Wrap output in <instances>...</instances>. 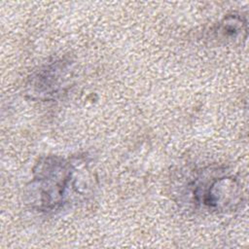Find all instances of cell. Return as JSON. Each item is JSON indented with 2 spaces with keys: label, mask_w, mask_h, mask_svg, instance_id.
Here are the masks:
<instances>
[{
  "label": "cell",
  "mask_w": 249,
  "mask_h": 249,
  "mask_svg": "<svg viewBox=\"0 0 249 249\" xmlns=\"http://www.w3.org/2000/svg\"><path fill=\"white\" fill-rule=\"evenodd\" d=\"M75 171L74 165L62 158L48 156L40 159L26 188L31 207L47 213L61 209L76 187Z\"/></svg>",
  "instance_id": "1"
},
{
  "label": "cell",
  "mask_w": 249,
  "mask_h": 249,
  "mask_svg": "<svg viewBox=\"0 0 249 249\" xmlns=\"http://www.w3.org/2000/svg\"><path fill=\"white\" fill-rule=\"evenodd\" d=\"M63 69L64 66L60 61H55L41 69L31 80L33 91L40 95H51L57 92Z\"/></svg>",
  "instance_id": "3"
},
{
  "label": "cell",
  "mask_w": 249,
  "mask_h": 249,
  "mask_svg": "<svg viewBox=\"0 0 249 249\" xmlns=\"http://www.w3.org/2000/svg\"><path fill=\"white\" fill-rule=\"evenodd\" d=\"M240 183L231 175L203 171L192 184V196L196 204L213 211L231 210L241 200Z\"/></svg>",
  "instance_id": "2"
},
{
  "label": "cell",
  "mask_w": 249,
  "mask_h": 249,
  "mask_svg": "<svg viewBox=\"0 0 249 249\" xmlns=\"http://www.w3.org/2000/svg\"><path fill=\"white\" fill-rule=\"evenodd\" d=\"M245 25L246 23L240 17L231 15L225 18L219 27V31L224 37L227 36L229 38H235L237 35L242 33V31H245Z\"/></svg>",
  "instance_id": "4"
}]
</instances>
